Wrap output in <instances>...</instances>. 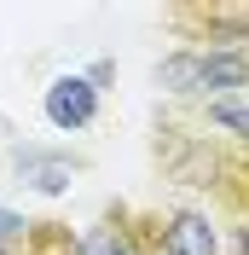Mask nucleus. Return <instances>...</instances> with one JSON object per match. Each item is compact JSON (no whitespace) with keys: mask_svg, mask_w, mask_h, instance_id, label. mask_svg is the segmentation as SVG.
I'll return each instance as SVG.
<instances>
[{"mask_svg":"<svg viewBox=\"0 0 249 255\" xmlns=\"http://www.w3.org/2000/svg\"><path fill=\"white\" fill-rule=\"evenodd\" d=\"M156 81L168 93H220V87H244L249 81V52L238 47H209V52H168L156 64Z\"/></svg>","mask_w":249,"mask_h":255,"instance_id":"nucleus-1","label":"nucleus"},{"mask_svg":"<svg viewBox=\"0 0 249 255\" xmlns=\"http://www.w3.org/2000/svg\"><path fill=\"white\" fill-rule=\"evenodd\" d=\"M238 255H249V226H244V232H238Z\"/></svg>","mask_w":249,"mask_h":255,"instance_id":"nucleus-8","label":"nucleus"},{"mask_svg":"<svg viewBox=\"0 0 249 255\" xmlns=\"http://www.w3.org/2000/svg\"><path fill=\"white\" fill-rule=\"evenodd\" d=\"M0 255H17V244H0Z\"/></svg>","mask_w":249,"mask_h":255,"instance_id":"nucleus-9","label":"nucleus"},{"mask_svg":"<svg viewBox=\"0 0 249 255\" xmlns=\"http://www.w3.org/2000/svg\"><path fill=\"white\" fill-rule=\"evenodd\" d=\"M76 255H139V244H133V226H122V215H105L76 238Z\"/></svg>","mask_w":249,"mask_h":255,"instance_id":"nucleus-5","label":"nucleus"},{"mask_svg":"<svg viewBox=\"0 0 249 255\" xmlns=\"http://www.w3.org/2000/svg\"><path fill=\"white\" fill-rule=\"evenodd\" d=\"M23 232H29V221H23V215H12V209H0V244H17Z\"/></svg>","mask_w":249,"mask_h":255,"instance_id":"nucleus-7","label":"nucleus"},{"mask_svg":"<svg viewBox=\"0 0 249 255\" xmlns=\"http://www.w3.org/2000/svg\"><path fill=\"white\" fill-rule=\"evenodd\" d=\"M12 174H17V186L41 191V197H64V191H70V180H76V162L64 157V151L17 145V151H12Z\"/></svg>","mask_w":249,"mask_h":255,"instance_id":"nucleus-3","label":"nucleus"},{"mask_svg":"<svg viewBox=\"0 0 249 255\" xmlns=\"http://www.w3.org/2000/svg\"><path fill=\"white\" fill-rule=\"evenodd\" d=\"M162 255H215V226H209V215L180 209L168 221V232H162Z\"/></svg>","mask_w":249,"mask_h":255,"instance_id":"nucleus-4","label":"nucleus"},{"mask_svg":"<svg viewBox=\"0 0 249 255\" xmlns=\"http://www.w3.org/2000/svg\"><path fill=\"white\" fill-rule=\"evenodd\" d=\"M41 116L52 128H64V133H76V128H87L99 116V87L87 76H58L47 87V99H41Z\"/></svg>","mask_w":249,"mask_h":255,"instance_id":"nucleus-2","label":"nucleus"},{"mask_svg":"<svg viewBox=\"0 0 249 255\" xmlns=\"http://www.w3.org/2000/svg\"><path fill=\"white\" fill-rule=\"evenodd\" d=\"M209 122H220V128H232L238 139H249V105H238V99H215L209 105Z\"/></svg>","mask_w":249,"mask_h":255,"instance_id":"nucleus-6","label":"nucleus"}]
</instances>
